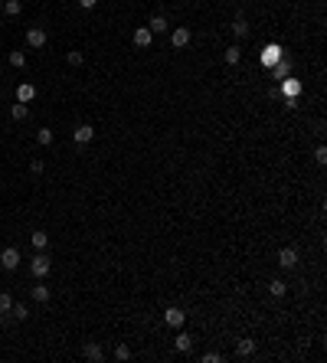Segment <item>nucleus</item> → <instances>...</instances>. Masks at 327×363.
I'll return each instance as SVG.
<instances>
[{"label": "nucleus", "mask_w": 327, "mask_h": 363, "mask_svg": "<svg viewBox=\"0 0 327 363\" xmlns=\"http://www.w3.org/2000/svg\"><path fill=\"white\" fill-rule=\"evenodd\" d=\"M0 265H3V269H7V272L20 269V252H16L13 245H7V249H3V252H0Z\"/></svg>", "instance_id": "1"}, {"label": "nucleus", "mask_w": 327, "mask_h": 363, "mask_svg": "<svg viewBox=\"0 0 327 363\" xmlns=\"http://www.w3.org/2000/svg\"><path fill=\"white\" fill-rule=\"evenodd\" d=\"M183 321H187V314H183L180 308H167V311H164V324H167V327H173V331H180V327H183Z\"/></svg>", "instance_id": "2"}, {"label": "nucleus", "mask_w": 327, "mask_h": 363, "mask_svg": "<svg viewBox=\"0 0 327 363\" xmlns=\"http://www.w3.org/2000/svg\"><path fill=\"white\" fill-rule=\"evenodd\" d=\"M49 269H53V265H49V259H46L43 252H39L36 259L30 262V272H33V278H46V275H49Z\"/></svg>", "instance_id": "3"}, {"label": "nucleus", "mask_w": 327, "mask_h": 363, "mask_svg": "<svg viewBox=\"0 0 327 363\" xmlns=\"http://www.w3.org/2000/svg\"><path fill=\"white\" fill-rule=\"evenodd\" d=\"M193 40V33L187 30V26H177V30H170V46H177V49H183L187 43Z\"/></svg>", "instance_id": "4"}, {"label": "nucleus", "mask_w": 327, "mask_h": 363, "mask_svg": "<svg viewBox=\"0 0 327 363\" xmlns=\"http://www.w3.org/2000/svg\"><path fill=\"white\" fill-rule=\"evenodd\" d=\"M26 43H30L33 49L46 46V30H43V26H30V30H26Z\"/></svg>", "instance_id": "5"}, {"label": "nucleus", "mask_w": 327, "mask_h": 363, "mask_svg": "<svg viewBox=\"0 0 327 363\" xmlns=\"http://www.w3.org/2000/svg\"><path fill=\"white\" fill-rule=\"evenodd\" d=\"M131 40H134V46H138V49H148V46H151V40H154V33H151L148 26H138Z\"/></svg>", "instance_id": "6"}, {"label": "nucleus", "mask_w": 327, "mask_h": 363, "mask_svg": "<svg viewBox=\"0 0 327 363\" xmlns=\"http://www.w3.org/2000/svg\"><path fill=\"white\" fill-rule=\"evenodd\" d=\"M278 265H281V269H295V265H298V249H291V245H288V249H281V252H278Z\"/></svg>", "instance_id": "7"}, {"label": "nucleus", "mask_w": 327, "mask_h": 363, "mask_svg": "<svg viewBox=\"0 0 327 363\" xmlns=\"http://www.w3.org/2000/svg\"><path fill=\"white\" fill-rule=\"evenodd\" d=\"M291 75V59H278V63L272 66V79L281 82V79H288Z\"/></svg>", "instance_id": "8"}, {"label": "nucleus", "mask_w": 327, "mask_h": 363, "mask_svg": "<svg viewBox=\"0 0 327 363\" xmlns=\"http://www.w3.org/2000/svg\"><path fill=\"white\" fill-rule=\"evenodd\" d=\"M72 138H76L79 144H88V141L95 138V128H92V125H79L76 131H72Z\"/></svg>", "instance_id": "9"}, {"label": "nucleus", "mask_w": 327, "mask_h": 363, "mask_svg": "<svg viewBox=\"0 0 327 363\" xmlns=\"http://www.w3.org/2000/svg\"><path fill=\"white\" fill-rule=\"evenodd\" d=\"M33 98H36V88L30 85V82H23V85H16V102H33Z\"/></svg>", "instance_id": "10"}, {"label": "nucleus", "mask_w": 327, "mask_h": 363, "mask_svg": "<svg viewBox=\"0 0 327 363\" xmlns=\"http://www.w3.org/2000/svg\"><path fill=\"white\" fill-rule=\"evenodd\" d=\"M236 354H239V357H252V354H255V340L242 337L239 344H236Z\"/></svg>", "instance_id": "11"}, {"label": "nucleus", "mask_w": 327, "mask_h": 363, "mask_svg": "<svg viewBox=\"0 0 327 363\" xmlns=\"http://www.w3.org/2000/svg\"><path fill=\"white\" fill-rule=\"evenodd\" d=\"M177 350H180V354H190V350H193V337L180 331V334H177Z\"/></svg>", "instance_id": "12"}, {"label": "nucleus", "mask_w": 327, "mask_h": 363, "mask_svg": "<svg viewBox=\"0 0 327 363\" xmlns=\"http://www.w3.org/2000/svg\"><path fill=\"white\" fill-rule=\"evenodd\" d=\"M278 59H281V49H278V46H268V49H265V56H262L265 66H275Z\"/></svg>", "instance_id": "13"}, {"label": "nucleus", "mask_w": 327, "mask_h": 363, "mask_svg": "<svg viewBox=\"0 0 327 363\" xmlns=\"http://www.w3.org/2000/svg\"><path fill=\"white\" fill-rule=\"evenodd\" d=\"M223 59H226V66H236V63L242 59V49H239V46H229L226 53H223Z\"/></svg>", "instance_id": "14"}, {"label": "nucleus", "mask_w": 327, "mask_h": 363, "mask_svg": "<svg viewBox=\"0 0 327 363\" xmlns=\"http://www.w3.org/2000/svg\"><path fill=\"white\" fill-rule=\"evenodd\" d=\"M268 291H272V298H285V291H288V285L281 282V278H275V282L268 285Z\"/></svg>", "instance_id": "15"}, {"label": "nucleus", "mask_w": 327, "mask_h": 363, "mask_svg": "<svg viewBox=\"0 0 327 363\" xmlns=\"http://www.w3.org/2000/svg\"><path fill=\"white\" fill-rule=\"evenodd\" d=\"M20 10H23L20 0H3V13H7V16H20Z\"/></svg>", "instance_id": "16"}, {"label": "nucleus", "mask_w": 327, "mask_h": 363, "mask_svg": "<svg viewBox=\"0 0 327 363\" xmlns=\"http://www.w3.org/2000/svg\"><path fill=\"white\" fill-rule=\"evenodd\" d=\"M26 115H30V108H26V105H23V102H16V105H13V108H10V118H13V121H23V118H26Z\"/></svg>", "instance_id": "17"}, {"label": "nucleus", "mask_w": 327, "mask_h": 363, "mask_svg": "<svg viewBox=\"0 0 327 363\" xmlns=\"http://www.w3.org/2000/svg\"><path fill=\"white\" fill-rule=\"evenodd\" d=\"M30 242H33V249H39V252H43V249L49 245V236H46V232H33Z\"/></svg>", "instance_id": "18"}, {"label": "nucleus", "mask_w": 327, "mask_h": 363, "mask_svg": "<svg viewBox=\"0 0 327 363\" xmlns=\"http://www.w3.org/2000/svg\"><path fill=\"white\" fill-rule=\"evenodd\" d=\"M85 357H88V360H101V357H105L101 344H85Z\"/></svg>", "instance_id": "19"}, {"label": "nucleus", "mask_w": 327, "mask_h": 363, "mask_svg": "<svg viewBox=\"0 0 327 363\" xmlns=\"http://www.w3.org/2000/svg\"><path fill=\"white\" fill-rule=\"evenodd\" d=\"M33 301H39V304H46V301H49V288H46V285H36V288H33Z\"/></svg>", "instance_id": "20"}, {"label": "nucleus", "mask_w": 327, "mask_h": 363, "mask_svg": "<svg viewBox=\"0 0 327 363\" xmlns=\"http://www.w3.org/2000/svg\"><path fill=\"white\" fill-rule=\"evenodd\" d=\"M233 33H236V36H249V23H245L242 16H236V20H233Z\"/></svg>", "instance_id": "21"}, {"label": "nucleus", "mask_w": 327, "mask_h": 363, "mask_svg": "<svg viewBox=\"0 0 327 363\" xmlns=\"http://www.w3.org/2000/svg\"><path fill=\"white\" fill-rule=\"evenodd\" d=\"M151 33H167L170 30V26H167V20H164V16H154V20H151V26H148Z\"/></svg>", "instance_id": "22"}, {"label": "nucleus", "mask_w": 327, "mask_h": 363, "mask_svg": "<svg viewBox=\"0 0 327 363\" xmlns=\"http://www.w3.org/2000/svg\"><path fill=\"white\" fill-rule=\"evenodd\" d=\"M281 92H285V95H291V98H295V95L301 92V85H298V82H288V79H281Z\"/></svg>", "instance_id": "23"}, {"label": "nucleus", "mask_w": 327, "mask_h": 363, "mask_svg": "<svg viewBox=\"0 0 327 363\" xmlns=\"http://www.w3.org/2000/svg\"><path fill=\"white\" fill-rule=\"evenodd\" d=\"M10 66H13V69H23V66H26V56L20 53V49H16V53H10Z\"/></svg>", "instance_id": "24"}, {"label": "nucleus", "mask_w": 327, "mask_h": 363, "mask_svg": "<svg viewBox=\"0 0 327 363\" xmlns=\"http://www.w3.org/2000/svg\"><path fill=\"white\" fill-rule=\"evenodd\" d=\"M36 141L43 144V147H46V144H53V131H49V128H39V131H36Z\"/></svg>", "instance_id": "25"}, {"label": "nucleus", "mask_w": 327, "mask_h": 363, "mask_svg": "<svg viewBox=\"0 0 327 363\" xmlns=\"http://www.w3.org/2000/svg\"><path fill=\"white\" fill-rule=\"evenodd\" d=\"M10 308H13V298H10L7 291H0V314H7Z\"/></svg>", "instance_id": "26"}, {"label": "nucleus", "mask_w": 327, "mask_h": 363, "mask_svg": "<svg viewBox=\"0 0 327 363\" xmlns=\"http://www.w3.org/2000/svg\"><path fill=\"white\" fill-rule=\"evenodd\" d=\"M66 63H69V66H82V63H85V56L72 49V53H66Z\"/></svg>", "instance_id": "27"}, {"label": "nucleus", "mask_w": 327, "mask_h": 363, "mask_svg": "<svg viewBox=\"0 0 327 363\" xmlns=\"http://www.w3.org/2000/svg\"><path fill=\"white\" fill-rule=\"evenodd\" d=\"M10 314L20 317V321H26V317H30V311H26V304H13V308H10Z\"/></svg>", "instance_id": "28"}, {"label": "nucleus", "mask_w": 327, "mask_h": 363, "mask_svg": "<svg viewBox=\"0 0 327 363\" xmlns=\"http://www.w3.org/2000/svg\"><path fill=\"white\" fill-rule=\"evenodd\" d=\"M115 357H118V360H128V357H131L128 344H118V347H115Z\"/></svg>", "instance_id": "29"}, {"label": "nucleus", "mask_w": 327, "mask_h": 363, "mask_svg": "<svg viewBox=\"0 0 327 363\" xmlns=\"http://www.w3.org/2000/svg\"><path fill=\"white\" fill-rule=\"evenodd\" d=\"M314 160H318V164H327V147H324V144L314 150Z\"/></svg>", "instance_id": "30"}, {"label": "nucleus", "mask_w": 327, "mask_h": 363, "mask_svg": "<svg viewBox=\"0 0 327 363\" xmlns=\"http://www.w3.org/2000/svg\"><path fill=\"white\" fill-rule=\"evenodd\" d=\"M219 360H223L219 354H203V363H219Z\"/></svg>", "instance_id": "31"}, {"label": "nucleus", "mask_w": 327, "mask_h": 363, "mask_svg": "<svg viewBox=\"0 0 327 363\" xmlns=\"http://www.w3.org/2000/svg\"><path fill=\"white\" fill-rule=\"evenodd\" d=\"M95 3H98V0H79V7H85V10H92Z\"/></svg>", "instance_id": "32"}, {"label": "nucleus", "mask_w": 327, "mask_h": 363, "mask_svg": "<svg viewBox=\"0 0 327 363\" xmlns=\"http://www.w3.org/2000/svg\"><path fill=\"white\" fill-rule=\"evenodd\" d=\"M0 13H3V0H0Z\"/></svg>", "instance_id": "33"}]
</instances>
